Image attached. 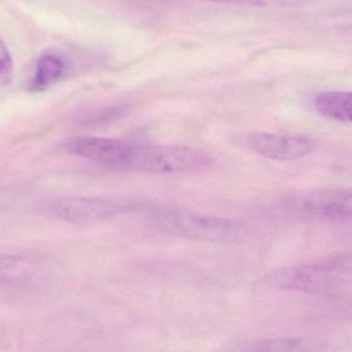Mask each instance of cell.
I'll return each mask as SVG.
<instances>
[{"label":"cell","mask_w":352,"mask_h":352,"mask_svg":"<svg viewBox=\"0 0 352 352\" xmlns=\"http://www.w3.org/2000/svg\"><path fill=\"white\" fill-rule=\"evenodd\" d=\"M148 215L161 231L184 239L226 242L240 235L239 223L226 217L169 207L150 209Z\"/></svg>","instance_id":"3957f363"},{"label":"cell","mask_w":352,"mask_h":352,"mask_svg":"<svg viewBox=\"0 0 352 352\" xmlns=\"http://www.w3.org/2000/svg\"><path fill=\"white\" fill-rule=\"evenodd\" d=\"M351 276L352 256L343 254L277 269L269 273L265 280L276 289L327 295L342 287Z\"/></svg>","instance_id":"6da1fadb"},{"label":"cell","mask_w":352,"mask_h":352,"mask_svg":"<svg viewBox=\"0 0 352 352\" xmlns=\"http://www.w3.org/2000/svg\"><path fill=\"white\" fill-rule=\"evenodd\" d=\"M250 150L264 158L274 161H294L304 158L316 151L314 140L306 136L252 132L246 136Z\"/></svg>","instance_id":"5b68a950"},{"label":"cell","mask_w":352,"mask_h":352,"mask_svg":"<svg viewBox=\"0 0 352 352\" xmlns=\"http://www.w3.org/2000/svg\"><path fill=\"white\" fill-rule=\"evenodd\" d=\"M226 3L246 4L254 6H287L297 3L299 0H206Z\"/></svg>","instance_id":"5bb4252c"},{"label":"cell","mask_w":352,"mask_h":352,"mask_svg":"<svg viewBox=\"0 0 352 352\" xmlns=\"http://www.w3.org/2000/svg\"><path fill=\"white\" fill-rule=\"evenodd\" d=\"M34 274V266L22 256L0 254V283L19 285L28 281Z\"/></svg>","instance_id":"8fae6325"},{"label":"cell","mask_w":352,"mask_h":352,"mask_svg":"<svg viewBox=\"0 0 352 352\" xmlns=\"http://www.w3.org/2000/svg\"><path fill=\"white\" fill-rule=\"evenodd\" d=\"M214 159L198 148L184 146L128 144L121 168L156 175L209 170Z\"/></svg>","instance_id":"7a4b0ae2"},{"label":"cell","mask_w":352,"mask_h":352,"mask_svg":"<svg viewBox=\"0 0 352 352\" xmlns=\"http://www.w3.org/2000/svg\"><path fill=\"white\" fill-rule=\"evenodd\" d=\"M128 142L113 138L76 136L63 144L64 150L80 158L120 168Z\"/></svg>","instance_id":"52a82bcc"},{"label":"cell","mask_w":352,"mask_h":352,"mask_svg":"<svg viewBox=\"0 0 352 352\" xmlns=\"http://www.w3.org/2000/svg\"><path fill=\"white\" fill-rule=\"evenodd\" d=\"M296 210L312 219H352V188L311 192L298 201Z\"/></svg>","instance_id":"8992f818"},{"label":"cell","mask_w":352,"mask_h":352,"mask_svg":"<svg viewBox=\"0 0 352 352\" xmlns=\"http://www.w3.org/2000/svg\"><path fill=\"white\" fill-rule=\"evenodd\" d=\"M318 345L307 339L277 338L263 339L242 345L230 352H316Z\"/></svg>","instance_id":"9c48e42d"},{"label":"cell","mask_w":352,"mask_h":352,"mask_svg":"<svg viewBox=\"0 0 352 352\" xmlns=\"http://www.w3.org/2000/svg\"><path fill=\"white\" fill-rule=\"evenodd\" d=\"M14 78V61L4 41L0 37V89L6 88Z\"/></svg>","instance_id":"4fadbf2b"},{"label":"cell","mask_w":352,"mask_h":352,"mask_svg":"<svg viewBox=\"0 0 352 352\" xmlns=\"http://www.w3.org/2000/svg\"><path fill=\"white\" fill-rule=\"evenodd\" d=\"M65 72V63L59 56L47 54L41 56L31 82L30 90L43 92L61 78Z\"/></svg>","instance_id":"30bf717a"},{"label":"cell","mask_w":352,"mask_h":352,"mask_svg":"<svg viewBox=\"0 0 352 352\" xmlns=\"http://www.w3.org/2000/svg\"><path fill=\"white\" fill-rule=\"evenodd\" d=\"M316 111L329 119L352 123V91H329L314 99Z\"/></svg>","instance_id":"ba28073f"},{"label":"cell","mask_w":352,"mask_h":352,"mask_svg":"<svg viewBox=\"0 0 352 352\" xmlns=\"http://www.w3.org/2000/svg\"><path fill=\"white\" fill-rule=\"evenodd\" d=\"M138 209L131 203L89 197H64L51 201L47 206L50 215L72 223H99Z\"/></svg>","instance_id":"277c9868"},{"label":"cell","mask_w":352,"mask_h":352,"mask_svg":"<svg viewBox=\"0 0 352 352\" xmlns=\"http://www.w3.org/2000/svg\"><path fill=\"white\" fill-rule=\"evenodd\" d=\"M127 107L118 105V107H105L99 111H90L88 115L82 118L85 124L89 125H99V124L107 123L119 119L125 115Z\"/></svg>","instance_id":"7c38bea8"}]
</instances>
